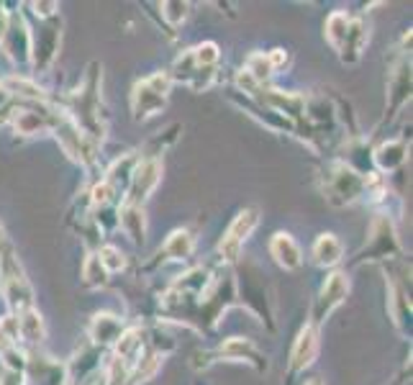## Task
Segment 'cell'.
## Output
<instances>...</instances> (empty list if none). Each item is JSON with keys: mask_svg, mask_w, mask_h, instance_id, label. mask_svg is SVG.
Here are the masks:
<instances>
[{"mask_svg": "<svg viewBox=\"0 0 413 385\" xmlns=\"http://www.w3.org/2000/svg\"><path fill=\"white\" fill-rule=\"evenodd\" d=\"M349 293V280L344 272H331V275L326 277V283H324V288H321L319 298H316L314 303V313H311V318H314V324H321L324 318L329 316V313L334 311V308H339L341 303H344V298H347Z\"/></svg>", "mask_w": 413, "mask_h": 385, "instance_id": "obj_5", "label": "cell"}, {"mask_svg": "<svg viewBox=\"0 0 413 385\" xmlns=\"http://www.w3.org/2000/svg\"><path fill=\"white\" fill-rule=\"evenodd\" d=\"M162 177V164L160 160L154 157H144L139 160V164L133 167V175L128 180L126 198H123V206H133V208H144L147 198L152 196V190L157 188Z\"/></svg>", "mask_w": 413, "mask_h": 385, "instance_id": "obj_2", "label": "cell"}, {"mask_svg": "<svg viewBox=\"0 0 413 385\" xmlns=\"http://www.w3.org/2000/svg\"><path fill=\"white\" fill-rule=\"evenodd\" d=\"M193 247H195V239L190 231L187 229L175 231L172 237L167 239L165 247L160 250V255H157V262H162V260H177V262H182V260H187V257L193 255Z\"/></svg>", "mask_w": 413, "mask_h": 385, "instance_id": "obj_13", "label": "cell"}, {"mask_svg": "<svg viewBox=\"0 0 413 385\" xmlns=\"http://www.w3.org/2000/svg\"><path fill=\"white\" fill-rule=\"evenodd\" d=\"M344 255V247L336 239V234H321L314 242V262L321 267H334Z\"/></svg>", "mask_w": 413, "mask_h": 385, "instance_id": "obj_14", "label": "cell"}, {"mask_svg": "<svg viewBox=\"0 0 413 385\" xmlns=\"http://www.w3.org/2000/svg\"><path fill=\"white\" fill-rule=\"evenodd\" d=\"M54 121L57 118H52V116L47 113V111H36V108H21L16 111L13 116V126L18 134L23 136H39V134H47L49 128L54 126Z\"/></svg>", "mask_w": 413, "mask_h": 385, "instance_id": "obj_11", "label": "cell"}, {"mask_svg": "<svg viewBox=\"0 0 413 385\" xmlns=\"http://www.w3.org/2000/svg\"><path fill=\"white\" fill-rule=\"evenodd\" d=\"M193 52V62L195 67L200 69V72H214V67L219 65V44H214V41H203V44H198L195 49H190Z\"/></svg>", "mask_w": 413, "mask_h": 385, "instance_id": "obj_20", "label": "cell"}, {"mask_svg": "<svg viewBox=\"0 0 413 385\" xmlns=\"http://www.w3.org/2000/svg\"><path fill=\"white\" fill-rule=\"evenodd\" d=\"M214 357L236 359V362H249V365H254L257 370H265L267 367V359L262 357V352L257 350L249 339H241V337L226 339V342H224V345L214 352Z\"/></svg>", "mask_w": 413, "mask_h": 385, "instance_id": "obj_8", "label": "cell"}, {"mask_svg": "<svg viewBox=\"0 0 413 385\" xmlns=\"http://www.w3.org/2000/svg\"><path fill=\"white\" fill-rule=\"evenodd\" d=\"M121 229L126 231V237L133 244H144V239H147V216H144V208L123 206V211H121Z\"/></svg>", "mask_w": 413, "mask_h": 385, "instance_id": "obj_16", "label": "cell"}, {"mask_svg": "<svg viewBox=\"0 0 413 385\" xmlns=\"http://www.w3.org/2000/svg\"><path fill=\"white\" fill-rule=\"evenodd\" d=\"M123 334V324L121 318L114 316V313H95L93 324H90V339H93L98 347H108L116 345Z\"/></svg>", "mask_w": 413, "mask_h": 385, "instance_id": "obj_12", "label": "cell"}, {"mask_svg": "<svg viewBox=\"0 0 413 385\" xmlns=\"http://www.w3.org/2000/svg\"><path fill=\"white\" fill-rule=\"evenodd\" d=\"M18 337L26 339L28 345H39L44 339V318L36 308H28V311H21L18 316Z\"/></svg>", "mask_w": 413, "mask_h": 385, "instance_id": "obj_17", "label": "cell"}, {"mask_svg": "<svg viewBox=\"0 0 413 385\" xmlns=\"http://www.w3.org/2000/svg\"><path fill=\"white\" fill-rule=\"evenodd\" d=\"M162 16H165L172 26H180L182 21H185V16H187V3H162Z\"/></svg>", "mask_w": 413, "mask_h": 385, "instance_id": "obj_25", "label": "cell"}, {"mask_svg": "<svg viewBox=\"0 0 413 385\" xmlns=\"http://www.w3.org/2000/svg\"><path fill=\"white\" fill-rule=\"evenodd\" d=\"M8 101H11V90H8L6 85H3V82H0V111L6 108V106H8Z\"/></svg>", "mask_w": 413, "mask_h": 385, "instance_id": "obj_28", "label": "cell"}, {"mask_svg": "<svg viewBox=\"0 0 413 385\" xmlns=\"http://www.w3.org/2000/svg\"><path fill=\"white\" fill-rule=\"evenodd\" d=\"M316 355H319V331H316V326L308 324L300 329L293 352H290V372L306 370L316 359Z\"/></svg>", "mask_w": 413, "mask_h": 385, "instance_id": "obj_9", "label": "cell"}, {"mask_svg": "<svg viewBox=\"0 0 413 385\" xmlns=\"http://www.w3.org/2000/svg\"><path fill=\"white\" fill-rule=\"evenodd\" d=\"M247 74H252L254 82H265L270 74H272V67H270V60H267V55H262V52H257V55H252L247 60V69H244Z\"/></svg>", "mask_w": 413, "mask_h": 385, "instance_id": "obj_23", "label": "cell"}, {"mask_svg": "<svg viewBox=\"0 0 413 385\" xmlns=\"http://www.w3.org/2000/svg\"><path fill=\"white\" fill-rule=\"evenodd\" d=\"M370 36L367 31L365 21H349V31H347V39L341 44V60L344 62H357L362 55V49H365V41Z\"/></svg>", "mask_w": 413, "mask_h": 385, "instance_id": "obj_15", "label": "cell"}, {"mask_svg": "<svg viewBox=\"0 0 413 385\" xmlns=\"http://www.w3.org/2000/svg\"><path fill=\"white\" fill-rule=\"evenodd\" d=\"M82 283L87 288H103L108 283V272L100 267L98 255H90L85 260V267H82Z\"/></svg>", "mask_w": 413, "mask_h": 385, "instance_id": "obj_21", "label": "cell"}, {"mask_svg": "<svg viewBox=\"0 0 413 385\" xmlns=\"http://www.w3.org/2000/svg\"><path fill=\"white\" fill-rule=\"evenodd\" d=\"M257 223H260V211L257 208L241 211L239 216L233 218L228 231L224 234V239H221V244H219V252L226 262H236V260H239L241 244L247 242L249 234L257 229Z\"/></svg>", "mask_w": 413, "mask_h": 385, "instance_id": "obj_4", "label": "cell"}, {"mask_svg": "<svg viewBox=\"0 0 413 385\" xmlns=\"http://www.w3.org/2000/svg\"><path fill=\"white\" fill-rule=\"evenodd\" d=\"M3 49L13 62H26L31 57V34L21 16H11L3 36Z\"/></svg>", "mask_w": 413, "mask_h": 385, "instance_id": "obj_6", "label": "cell"}, {"mask_svg": "<svg viewBox=\"0 0 413 385\" xmlns=\"http://www.w3.org/2000/svg\"><path fill=\"white\" fill-rule=\"evenodd\" d=\"M306 385H324V383H321V378H314V380H308Z\"/></svg>", "mask_w": 413, "mask_h": 385, "instance_id": "obj_30", "label": "cell"}, {"mask_svg": "<svg viewBox=\"0 0 413 385\" xmlns=\"http://www.w3.org/2000/svg\"><path fill=\"white\" fill-rule=\"evenodd\" d=\"M270 255L275 257V262L280 264L282 270H298L303 264V255H300V247L295 244V239L287 234V231H277L272 239H270Z\"/></svg>", "mask_w": 413, "mask_h": 385, "instance_id": "obj_10", "label": "cell"}, {"mask_svg": "<svg viewBox=\"0 0 413 385\" xmlns=\"http://www.w3.org/2000/svg\"><path fill=\"white\" fill-rule=\"evenodd\" d=\"M267 60H270V67L275 69H282L287 65V52L285 49H272V52H267Z\"/></svg>", "mask_w": 413, "mask_h": 385, "instance_id": "obj_26", "label": "cell"}, {"mask_svg": "<svg viewBox=\"0 0 413 385\" xmlns=\"http://www.w3.org/2000/svg\"><path fill=\"white\" fill-rule=\"evenodd\" d=\"M406 142H385L378 152H375V162L385 172H393L400 164L406 162Z\"/></svg>", "mask_w": 413, "mask_h": 385, "instance_id": "obj_18", "label": "cell"}, {"mask_svg": "<svg viewBox=\"0 0 413 385\" xmlns=\"http://www.w3.org/2000/svg\"><path fill=\"white\" fill-rule=\"evenodd\" d=\"M398 252V242H395L393 226L387 221V216H378L373 223V239L370 247H365V252L360 255V260H382V257Z\"/></svg>", "mask_w": 413, "mask_h": 385, "instance_id": "obj_7", "label": "cell"}, {"mask_svg": "<svg viewBox=\"0 0 413 385\" xmlns=\"http://www.w3.org/2000/svg\"><path fill=\"white\" fill-rule=\"evenodd\" d=\"M6 26H8V16L0 13V41H3V36H6Z\"/></svg>", "mask_w": 413, "mask_h": 385, "instance_id": "obj_29", "label": "cell"}, {"mask_svg": "<svg viewBox=\"0 0 413 385\" xmlns=\"http://www.w3.org/2000/svg\"><path fill=\"white\" fill-rule=\"evenodd\" d=\"M170 85H172V77L167 72H154L152 77H147V80H141L133 85L131 106H133L136 121H147V118H152V116L165 111Z\"/></svg>", "mask_w": 413, "mask_h": 385, "instance_id": "obj_1", "label": "cell"}, {"mask_svg": "<svg viewBox=\"0 0 413 385\" xmlns=\"http://www.w3.org/2000/svg\"><path fill=\"white\" fill-rule=\"evenodd\" d=\"M347 31H349V16L344 11H334L326 18V39L336 52H339L344 39H347Z\"/></svg>", "mask_w": 413, "mask_h": 385, "instance_id": "obj_19", "label": "cell"}, {"mask_svg": "<svg viewBox=\"0 0 413 385\" xmlns=\"http://www.w3.org/2000/svg\"><path fill=\"white\" fill-rule=\"evenodd\" d=\"M365 193V177L357 175L352 167L336 162L329 169V183H326V198L334 206H347L357 201Z\"/></svg>", "mask_w": 413, "mask_h": 385, "instance_id": "obj_3", "label": "cell"}, {"mask_svg": "<svg viewBox=\"0 0 413 385\" xmlns=\"http://www.w3.org/2000/svg\"><path fill=\"white\" fill-rule=\"evenodd\" d=\"M98 262H100V267L108 272V275H114V272H121L123 267H126V260H123V255H121L116 247H100V252H98Z\"/></svg>", "mask_w": 413, "mask_h": 385, "instance_id": "obj_22", "label": "cell"}, {"mask_svg": "<svg viewBox=\"0 0 413 385\" xmlns=\"http://www.w3.org/2000/svg\"><path fill=\"white\" fill-rule=\"evenodd\" d=\"M114 198H116V190L111 188L106 180H100L93 188V193H90V201H93L95 208H106L108 203H114Z\"/></svg>", "mask_w": 413, "mask_h": 385, "instance_id": "obj_24", "label": "cell"}, {"mask_svg": "<svg viewBox=\"0 0 413 385\" xmlns=\"http://www.w3.org/2000/svg\"><path fill=\"white\" fill-rule=\"evenodd\" d=\"M33 8H36V16L39 18H52L54 16V3H33Z\"/></svg>", "mask_w": 413, "mask_h": 385, "instance_id": "obj_27", "label": "cell"}]
</instances>
